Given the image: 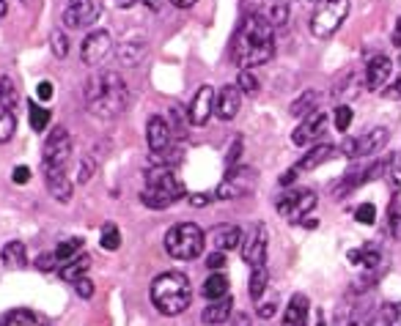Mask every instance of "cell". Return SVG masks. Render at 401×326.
Segmentation results:
<instances>
[{"label": "cell", "instance_id": "cell-8", "mask_svg": "<svg viewBox=\"0 0 401 326\" xmlns=\"http://www.w3.org/2000/svg\"><path fill=\"white\" fill-rule=\"evenodd\" d=\"M313 206H316V192H311V189H292V192L280 195L277 214L286 217V220H300Z\"/></svg>", "mask_w": 401, "mask_h": 326}, {"label": "cell", "instance_id": "cell-44", "mask_svg": "<svg viewBox=\"0 0 401 326\" xmlns=\"http://www.w3.org/2000/svg\"><path fill=\"white\" fill-rule=\"evenodd\" d=\"M184 113H181V107H174L171 110V132H179V134H184Z\"/></svg>", "mask_w": 401, "mask_h": 326}, {"label": "cell", "instance_id": "cell-46", "mask_svg": "<svg viewBox=\"0 0 401 326\" xmlns=\"http://www.w3.org/2000/svg\"><path fill=\"white\" fill-rule=\"evenodd\" d=\"M52 94H55L52 82L50 80H42V82H39V88H36V96H39L42 101H47V99H52Z\"/></svg>", "mask_w": 401, "mask_h": 326}, {"label": "cell", "instance_id": "cell-13", "mask_svg": "<svg viewBox=\"0 0 401 326\" xmlns=\"http://www.w3.org/2000/svg\"><path fill=\"white\" fill-rule=\"evenodd\" d=\"M215 99H217L215 88H212V85H200L198 94H196L193 101H190V110H187L190 124H196V126L206 124V121H209V115L215 113Z\"/></svg>", "mask_w": 401, "mask_h": 326}, {"label": "cell", "instance_id": "cell-3", "mask_svg": "<svg viewBox=\"0 0 401 326\" xmlns=\"http://www.w3.org/2000/svg\"><path fill=\"white\" fill-rule=\"evenodd\" d=\"M193 301V285L181 272H165L151 282V304L162 315H179Z\"/></svg>", "mask_w": 401, "mask_h": 326}, {"label": "cell", "instance_id": "cell-48", "mask_svg": "<svg viewBox=\"0 0 401 326\" xmlns=\"http://www.w3.org/2000/svg\"><path fill=\"white\" fill-rule=\"evenodd\" d=\"M55 261H58L55 255H47V252H44V255H39V261H36V266H39L42 272H50V269H55Z\"/></svg>", "mask_w": 401, "mask_h": 326}, {"label": "cell", "instance_id": "cell-31", "mask_svg": "<svg viewBox=\"0 0 401 326\" xmlns=\"http://www.w3.org/2000/svg\"><path fill=\"white\" fill-rule=\"evenodd\" d=\"M316 101H319V94L316 91H305L300 99L292 101V115H311V113H316L313 107H316Z\"/></svg>", "mask_w": 401, "mask_h": 326}, {"label": "cell", "instance_id": "cell-14", "mask_svg": "<svg viewBox=\"0 0 401 326\" xmlns=\"http://www.w3.org/2000/svg\"><path fill=\"white\" fill-rule=\"evenodd\" d=\"M325 129H327V115L316 110V113H311V115L294 129L292 140H294V146H311L313 140H319V137L325 134Z\"/></svg>", "mask_w": 401, "mask_h": 326}, {"label": "cell", "instance_id": "cell-45", "mask_svg": "<svg viewBox=\"0 0 401 326\" xmlns=\"http://www.w3.org/2000/svg\"><path fill=\"white\" fill-rule=\"evenodd\" d=\"M206 266H209L212 272L223 269V266H226V252H212V255L206 258Z\"/></svg>", "mask_w": 401, "mask_h": 326}, {"label": "cell", "instance_id": "cell-15", "mask_svg": "<svg viewBox=\"0 0 401 326\" xmlns=\"http://www.w3.org/2000/svg\"><path fill=\"white\" fill-rule=\"evenodd\" d=\"M390 75H393V61L388 55L371 58L369 66H366V85H369V91H382L388 85Z\"/></svg>", "mask_w": 401, "mask_h": 326}, {"label": "cell", "instance_id": "cell-19", "mask_svg": "<svg viewBox=\"0 0 401 326\" xmlns=\"http://www.w3.org/2000/svg\"><path fill=\"white\" fill-rule=\"evenodd\" d=\"M44 181H47L50 195L58 203L72 201V181L66 178V170H44Z\"/></svg>", "mask_w": 401, "mask_h": 326}, {"label": "cell", "instance_id": "cell-63", "mask_svg": "<svg viewBox=\"0 0 401 326\" xmlns=\"http://www.w3.org/2000/svg\"><path fill=\"white\" fill-rule=\"evenodd\" d=\"M23 3H28V0H23Z\"/></svg>", "mask_w": 401, "mask_h": 326}, {"label": "cell", "instance_id": "cell-1", "mask_svg": "<svg viewBox=\"0 0 401 326\" xmlns=\"http://www.w3.org/2000/svg\"><path fill=\"white\" fill-rule=\"evenodd\" d=\"M273 55H275V39H273L270 20L261 14H251L231 42L234 63L239 69H253V66H264Z\"/></svg>", "mask_w": 401, "mask_h": 326}, {"label": "cell", "instance_id": "cell-40", "mask_svg": "<svg viewBox=\"0 0 401 326\" xmlns=\"http://www.w3.org/2000/svg\"><path fill=\"white\" fill-rule=\"evenodd\" d=\"M390 233L401 239V198L390 201Z\"/></svg>", "mask_w": 401, "mask_h": 326}, {"label": "cell", "instance_id": "cell-54", "mask_svg": "<svg viewBox=\"0 0 401 326\" xmlns=\"http://www.w3.org/2000/svg\"><path fill=\"white\" fill-rule=\"evenodd\" d=\"M294 178H297V168H292V170H286V173H283V176H280V184H283V187H286V184H292V181H294Z\"/></svg>", "mask_w": 401, "mask_h": 326}, {"label": "cell", "instance_id": "cell-32", "mask_svg": "<svg viewBox=\"0 0 401 326\" xmlns=\"http://www.w3.org/2000/svg\"><path fill=\"white\" fill-rule=\"evenodd\" d=\"M143 50H146V44L143 42H124L121 47H119V55H121V61H124L126 66H135L138 61H140V55H143Z\"/></svg>", "mask_w": 401, "mask_h": 326}, {"label": "cell", "instance_id": "cell-61", "mask_svg": "<svg viewBox=\"0 0 401 326\" xmlns=\"http://www.w3.org/2000/svg\"><path fill=\"white\" fill-rule=\"evenodd\" d=\"M316 326H327V324H325V321H319V324H316Z\"/></svg>", "mask_w": 401, "mask_h": 326}, {"label": "cell", "instance_id": "cell-29", "mask_svg": "<svg viewBox=\"0 0 401 326\" xmlns=\"http://www.w3.org/2000/svg\"><path fill=\"white\" fill-rule=\"evenodd\" d=\"M267 282H270V272H267V266H256L251 275V299H261V294L267 291Z\"/></svg>", "mask_w": 401, "mask_h": 326}, {"label": "cell", "instance_id": "cell-47", "mask_svg": "<svg viewBox=\"0 0 401 326\" xmlns=\"http://www.w3.org/2000/svg\"><path fill=\"white\" fill-rule=\"evenodd\" d=\"M11 178H14V184H28V181H30V168L17 165V168H14V173H11Z\"/></svg>", "mask_w": 401, "mask_h": 326}, {"label": "cell", "instance_id": "cell-37", "mask_svg": "<svg viewBox=\"0 0 401 326\" xmlns=\"http://www.w3.org/2000/svg\"><path fill=\"white\" fill-rule=\"evenodd\" d=\"M354 217H357V222H360V225H374L376 222L374 203H360V206H357V211H354Z\"/></svg>", "mask_w": 401, "mask_h": 326}, {"label": "cell", "instance_id": "cell-52", "mask_svg": "<svg viewBox=\"0 0 401 326\" xmlns=\"http://www.w3.org/2000/svg\"><path fill=\"white\" fill-rule=\"evenodd\" d=\"M341 151H344V153H347V156H354V151H357V140H354V137H347V140H344V143H341Z\"/></svg>", "mask_w": 401, "mask_h": 326}, {"label": "cell", "instance_id": "cell-17", "mask_svg": "<svg viewBox=\"0 0 401 326\" xmlns=\"http://www.w3.org/2000/svg\"><path fill=\"white\" fill-rule=\"evenodd\" d=\"M242 91L237 88V85H223L220 88V94H217V99H215V115L220 118V121H231L237 113H239V96Z\"/></svg>", "mask_w": 401, "mask_h": 326}, {"label": "cell", "instance_id": "cell-12", "mask_svg": "<svg viewBox=\"0 0 401 326\" xmlns=\"http://www.w3.org/2000/svg\"><path fill=\"white\" fill-rule=\"evenodd\" d=\"M242 258L251 269L264 266V261H267V227L264 225H256L251 230V236L242 244Z\"/></svg>", "mask_w": 401, "mask_h": 326}, {"label": "cell", "instance_id": "cell-51", "mask_svg": "<svg viewBox=\"0 0 401 326\" xmlns=\"http://www.w3.org/2000/svg\"><path fill=\"white\" fill-rule=\"evenodd\" d=\"M258 315H261L264 321H267V318H273V315H275V301H267V304H261V307H258Z\"/></svg>", "mask_w": 401, "mask_h": 326}, {"label": "cell", "instance_id": "cell-58", "mask_svg": "<svg viewBox=\"0 0 401 326\" xmlns=\"http://www.w3.org/2000/svg\"><path fill=\"white\" fill-rule=\"evenodd\" d=\"M143 3H146V6H149V8H154V11H157V8H160V0H143Z\"/></svg>", "mask_w": 401, "mask_h": 326}, {"label": "cell", "instance_id": "cell-26", "mask_svg": "<svg viewBox=\"0 0 401 326\" xmlns=\"http://www.w3.org/2000/svg\"><path fill=\"white\" fill-rule=\"evenodd\" d=\"M200 294H203L209 301L226 299V296H228V277L226 275H212L206 282H203Z\"/></svg>", "mask_w": 401, "mask_h": 326}, {"label": "cell", "instance_id": "cell-23", "mask_svg": "<svg viewBox=\"0 0 401 326\" xmlns=\"http://www.w3.org/2000/svg\"><path fill=\"white\" fill-rule=\"evenodd\" d=\"M0 258H3L6 269H25L28 266V252L23 242H8L0 252Z\"/></svg>", "mask_w": 401, "mask_h": 326}, {"label": "cell", "instance_id": "cell-5", "mask_svg": "<svg viewBox=\"0 0 401 326\" xmlns=\"http://www.w3.org/2000/svg\"><path fill=\"white\" fill-rule=\"evenodd\" d=\"M203 230L196 222H179L165 233V250L176 261H196L203 252Z\"/></svg>", "mask_w": 401, "mask_h": 326}, {"label": "cell", "instance_id": "cell-49", "mask_svg": "<svg viewBox=\"0 0 401 326\" xmlns=\"http://www.w3.org/2000/svg\"><path fill=\"white\" fill-rule=\"evenodd\" d=\"M385 99H401V77L390 82V88H385Z\"/></svg>", "mask_w": 401, "mask_h": 326}, {"label": "cell", "instance_id": "cell-27", "mask_svg": "<svg viewBox=\"0 0 401 326\" xmlns=\"http://www.w3.org/2000/svg\"><path fill=\"white\" fill-rule=\"evenodd\" d=\"M28 121H30V129H33V132H44L47 124H50V110L33 101V104L28 107Z\"/></svg>", "mask_w": 401, "mask_h": 326}, {"label": "cell", "instance_id": "cell-59", "mask_svg": "<svg viewBox=\"0 0 401 326\" xmlns=\"http://www.w3.org/2000/svg\"><path fill=\"white\" fill-rule=\"evenodd\" d=\"M6 17V0H0V20Z\"/></svg>", "mask_w": 401, "mask_h": 326}, {"label": "cell", "instance_id": "cell-35", "mask_svg": "<svg viewBox=\"0 0 401 326\" xmlns=\"http://www.w3.org/2000/svg\"><path fill=\"white\" fill-rule=\"evenodd\" d=\"M237 88H239L242 94H248V96L258 94V80H256V75H253L251 69H239V77H237Z\"/></svg>", "mask_w": 401, "mask_h": 326}, {"label": "cell", "instance_id": "cell-55", "mask_svg": "<svg viewBox=\"0 0 401 326\" xmlns=\"http://www.w3.org/2000/svg\"><path fill=\"white\" fill-rule=\"evenodd\" d=\"M390 39H393L396 47H401V17L396 20V27H393V36H390Z\"/></svg>", "mask_w": 401, "mask_h": 326}, {"label": "cell", "instance_id": "cell-38", "mask_svg": "<svg viewBox=\"0 0 401 326\" xmlns=\"http://www.w3.org/2000/svg\"><path fill=\"white\" fill-rule=\"evenodd\" d=\"M267 20H270V25H283L286 20H289V6L283 3V0H275V6H273V11L267 14Z\"/></svg>", "mask_w": 401, "mask_h": 326}, {"label": "cell", "instance_id": "cell-62", "mask_svg": "<svg viewBox=\"0 0 401 326\" xmlns=\"http://www.w3.org/2000/svg\"><path fill=\"white\" fill-rule=\"evenodd\" d=\"M44 326H52V324H44Z\"/></svg>", "mask_w": 401, "mask_h": 326}, {"label": "cell", "instance_id": "cell-2", "mask_svg": "<svg viewBox=\"0 0 401 326\" xmlns=\"http://www.w3.org/2000/svg\"><path fill=\"white\" fill-rule=\"evenodd\" d=\"M85 104L88 113L102 121L119 118L129 104V88L119 72H100L85 82Z\"/></svg>", "mask_w": 401, "mask_h": 326}, {"label": "cell", "instance_id": "cell-24", "mask_svg": "<svg viewBox=\"0 0 401 326\" xmlns=\"http://www.w3.org/2000/svg\"><path fill=\"white\" fill-rule=\"evenodd\" d=\"M333 151H335V149H333V146H327V143H322V146H313V149L308 151L300 162L294 165V168H297V173H300V170H313V168H319L322 162H327V159L333 156Z\"/></svg>", "mask_w": 401, "mask_h": 326}, {"label": "cell", "instance_id": "cell-11", "mask_svg": "<svg viewBox=\"0 0 401 326\" xmlns=\"http://www.w3.org/2000/svg\"><path fill=\"white\" fill-rule=\"evenodd\" d=\"M110 50H113L110 33H107V30H91V33L85 36L83 47H80V58H83L85 66H100L102 61L110 55Z\"/></svg>", "mask_w": 401, "mask_h": 326}, {"label": "cell", "instance_id": "cell-36", "mask_svg": "<svg viewBox=\"0 0 401 326\" xmlns=\"http://www.w3.org/2000/svg\"><path fill=\"white\" fill-rule=\"evenodd\" d=\"M6 321L11 326H36V315L30 310H11L6 315Z\"/></svg>", "mask_w": 401, "mask_h": 326}, {"label": "cell", "instance_id": "cell-42", "mask_svg": "<svg viewBox=\"0 0 401 326\" xmlns=\"http://www.w3.org/2000/svg\"><path fill=\"white\" fill-rule=\"evenodd\" d=\"M242 149H245L242 137H234V143H231V149H228V153H226L228 170H234V168H237V162H239V156H242Z\"/></svg>", "mask_w": 401, "mask_h": 326}, {"label": "cell", "instance_id": "cell-41", "mask_svg": "<svg viewBox=\"0 0 401 326\" xmlns=\"http://www.w3.org/2000/svg\"><path fill=\"white\" fill-rule=\"evenodd\" d=\"M352 118H354L352 107H347V104L335 107V129H338V132H347V129H349V124H352Z\"/></svg>", "mask_w": 401, "mask_h": 326}, {"label": "cell", "instance_id": "cell-16", "mask_svg": "<svg viewBox=\"0 0 401 326\" xmlns=\"http://www.w3.org/2000/svg\"><path fill=\"white\" fill-rule=\"evenodd\" d=\"M171 124L162 115H151L146 124V140H149L151 153H162L165 149H171Z\"/></svg>", "mask_w": 401, "mask_h": 326}, {"label": "cell", "instance_id": "cell-43", "mask_svg": "<svg viewBox=\"0 0 401 326\" xmlns=\"http://www.w3.org/2000/svg\"><path fill=\"white\" fill-rule=\"evenodd\" d=\"M72 285H75V291L80 299H91V296H94V282H91L88 277H80V280L72 282Z\"/></svg>", "mask_w": 401, "mask_h": 326}, {"label": "cell", "instance_id": "cell-39", "mask_svg": "<svg viewBox=\"0 0 401 326\" xmlns=\"http://www.w3.org/2000/svg\"><path fill=\"white\" fill-rule=\"evenodd\" d=\"M52 52H55V58H66L69 55V39H66L64 30L52 33Z\"/></svg>", "mask_w": 401, "mask_h": 326}, {"label": "cell", "instance_id": "cell-50", "mask_svg": "<svg viewBox=\"0 0 401 326\" xmlns=\"http://www.w3.org/2000/svg\"><path fill=\"white\" fill-rule=\"evenodd\" d=\"M94 176V162H88V159H83V165H80V181H88V178Z\"/></svg>", "mask_w": 401, "mask_h": 326}, {"label": "cell", "instance_id": "cell-4", "mask_svg": "<svg viewBox=\"0 0 401 326\" xmlns=\"http://www.w3.org/2000/svg\"><path fill=\"white\" fill-rule=\"evenodd\" d=\"M184 195H187V189L176 178V173L171 168L157 165V168L146 170V189L140 192L143 206H149V208H168L176 201H181Z\"/></svg>", "mask_w": 401, "mask_h": 326}, {"label": "cell", "instance_id": "cell-30", "mask_svg": "<svg viewBox=\"0 0 401 326\" xmlns=\"http://www.w3.org/2000/svg\"><path fill=\"white\" fill-rule=\"evenodd\" d=\"M100 244H102V250H110V252L119 250V247H121V230H119V225H113V222L102 225Z\"/></svg>", "mask_w": 401, "mask_h": 326}, {"label": "cell", "instance_id": "cell-25", "mask_svg": "<svg viewBox=\"0 0 401 326\" xmlns=\"http://www.w3.org/2000/svg\"><path fill=\"white\" fill-rule=\"evenodd\" d=\"M88 269H91V255H77V258H72V261L61 269V280H66V282H77L80 277H85Z\"/></svg>", "mask_w": 401, "mask_h": 326}, {"label": "cell", "instance_id": "cell-34", "mask_svg": "<svg viewBox=\"0 0 401 326\" xmlns=\"http://www.w3.org/2000/svg\"><path fill=\"white\" fill-rule=\"evenodd\" d=\"M80 250H83V239H77V236H75V239H66V242H61V244L55 247V252H52V255H55L58 261L69 263V261H72V258H75Z\"/></svg>", "mask_w": 401, "mask_h": 326}, {"label": "cell", "instance_id": "cell-33", "mask_svg": "<svg viewBox=\"0 0 401 326\" xmlns=\"http://www.w3.org/2000/svg\"><path fill=\"white\" fill-rule=\"evenodd\" d=\"M17 101H20L17 85H14L8 77H0V104H3V107H8V110H14V107H17Z\"/></svg>", "mask_w": 401, "mask_h": 326}, {"label": "cell", "instance_id": "cell-9", "mask_svg": "<svg viewBox=\"0 0 401 326\" xmlns=\"http://www.w3.org/2000/svg\"><path fill=\"white\" fill-rule=\"evenodd\" d=\"M253 187H256V170H253V168H234V170H228L226 181L217 187V195H215V198H220V201L239 198V195L253 192Z\"/></svg>", "mask_w": 401, "mask_h": 326}, {"label": "cell", "instance_id": "cell-18", "mask_svg": "<svg viewBox=\"0 0 401 326\" xmlns=\"http://www.w3.org/2000/svg\"><path fill=\"white\" fill-rule=\"evenodd\" d=\"M388 137H390V132H388L385 126H376L371 132H366L363 137H354V140H357L354 156H371L376 151H382L385 149V143H388Z\"/></svg>", "mask_w": 401, "mask_h": 326}, {"label": "cell", "instance_id": "cell-6", "mask_svg": "<svg viewBox=\"0 0 401 326\" xmlns=\"http://www.w3.org/2000/svg\"><path fill=\"white\" fill-rule=\"evenodd\" d=\"M349 14V0H322L311 17V36L313 39H330L338 27L344 25Z\"/></svg>", "mask_w": 401, "mask_h": 326}, {"label": "cell", "instance_id": "cell-28", "mask_svg": "<svg viewBox=\"0 0 401 326\" xmlns=\"http://www.w3.org/2000/svg\"><path fill=\"white\" fill-rule=\"evenodd\" d=\"M14 129H17V115H14V110H8V107L0 104V143H8V140L14 137Z\"/></svg>", "mask_w": 401, "mask_h": 326}, {"label": "cell", "instance_id": "cell-57", "mask_svg": "<svg viewBox=\"0 0 401 326\" xmlns=\"http://www.w3.org/2000/svg\"><path fill=\"white\" fill-rule=\"evenodd\" d=\"M116 3H119V6H121V8H129V6H135V3H138V0H116Z\"/></svg>", "mask_w": 401, "mask_h": 326}, {"label": "cell", "instance_id": "cell-7", "mask_svg": "<svg viewBox=\"0 0 401 326\" xmlns=\"http://www.w3.org/2000/svg\"><path fill=\"white\" fill-rule=\"evenodd\" d=\"M69 159H72V134L64 126H55L50 137L44 140L42 165H44V170H66Z\"/></svg>", "mask_w": 401, "mask_h": 326}, {"label": "cell", "instance_id": "cell-20", "mask_svg": "<svg viewBox=\"0 0 401 326\" xmlns=\"http://www.w3.org/2000/svg\"><path fill=\"white\" fill-rule=\"evenodd\" d=\"M212 244L217 247V252H228L242 247V230L237 225H217L212 230Z\"/></svg>", "mask_w": 401, "mask_h": 326}, {"label": "cell", "instance_id": "cell-60", "mask_svg": "<svg viewBox=\"0 0 401 326\" xmlns=\"http://www.w3.org/2000/svg\"><path fill=\"white\" fill-rule=\"evenodd\" d=\"M0 326H8V321H6V318H3V321H0Z\"/></svg>", "mask_w": 401, "mask_h": 326}, {"label": "cell", "instance_id": "cell-53", "mask_svg": "<svg viewBox=\"0 0 401 326\" xmlns=\"http://www.w3.org/2000/svg\"><path fill=\"white\" fill-rule=\"evenodd\" d=\"M212 201V195H190V203L196 206V208H200V206H206V203Z\"/></svg>", "mask_w": 401, "mask_h": 326}, {"label": "cell", "instance_id": "cell-10", "mask_svg": "<svg viewBox=\"0 0 401 326\" xmlns=\"http://www.w3.org/2000/svg\"><path fill=\"white\" fill-rule=\"evenodd\" d=\"M102 14V0H72L66 14H64V25L66 27H91Z\"/></svg>", "mask_w": 401, "mask_h": 326}, {"label": "cell", "instance_id": "cell-21", "mask_svg": "<svg viewBox=\"0 0 401 326\" xmlns=\"http://www.w3.org/2000/svg\"><path fill=\"white\" fill-rule=\"evenodd\" d=\"M231 307H234L231 296H226V299L212 301V304H206V307H203V313H200V321H203L206 326H220V324H226L228 315H231Z\"/></svg>", "mask_w": 401, "mask_h": 326}, {"label": "cell", "instance_id": "cell-56", "mask_svg": "<svg viewBox=\"0 0 401 326\" xmlns=\"http://www.w3.org/2000/svg\"><path fill=\"white\" fill-rule=\"evenodd\" d=\"M171 3H174L176 8H193L198 0H171Z\"/></svg>", "mask_w": 401, "mask_h": 326}, {"label": "cell", "instance_id": "cell-22", "mask_svg": "<svg viewBox=\"0 0 401 326\" xmlns=\"http://www.w3.org/2000/svg\"><path fill=\"white\" fill-rule=\"evenodd\" d=\"M308 296L302 294H294L292 301L286 304V313H283V326H305V318H308Z\"/></svg>", "mask_w": 401, "mask_h": 326}]
</instances>
